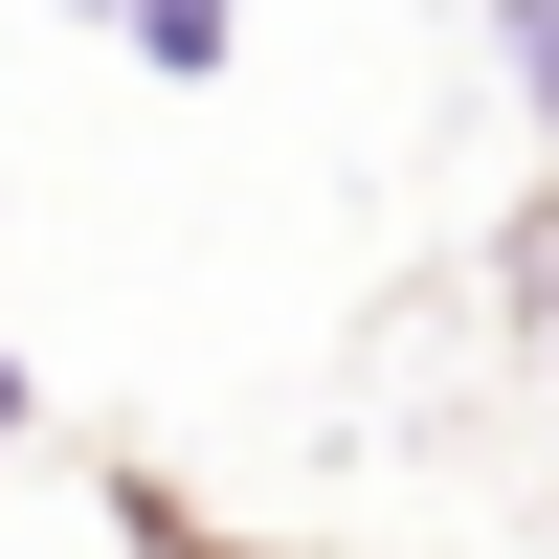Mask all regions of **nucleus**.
Returning a JSON list of instances; mask_svg holds the SVG:
<instances>
[{
	"label": "nucleus",
	"instance_id": "obj_1",
	"mask_svg": "<svg viewBox=\"0 0 559 559\" xmlns=\"http://www.w3.org/2000/svg\"><path fill=\"white\" fill-rule=\"evenodd\" d=\"M134 45H157V68H202V45H224V0H134Z\"/></svg>",
	"mask_w": 559,
	"mask_h": 559
},
{
	"label": "nucleus",
	"instance_id": "obj_2",
	"mask_svg": "<svg viewBox=\"0 0 559 559\" xmlns=\"http://www.w3.org/2000/svg\"><path fill=\"white\" fill-rule=\"evenodd\" d=\"M0 426H23V381H0Z\"/></svg>",
	"mask_w": 559,
	"mask_h": 559
}]
</instances>
